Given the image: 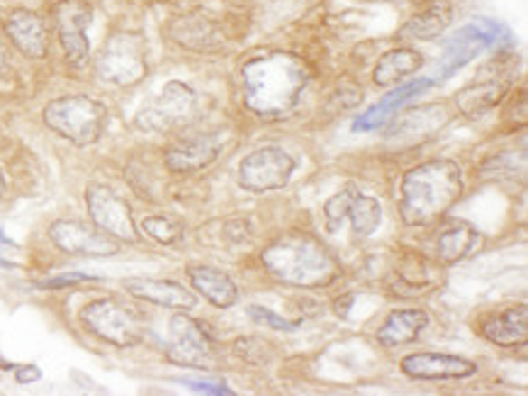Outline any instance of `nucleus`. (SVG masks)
I'll list each match as a JSON object with an SVG mask.
<instances>
[{
	"mask_svg": "<svg viewBox=\"0 0 528 396\" xmlns=\"http://www.w3.org/2000/svg\"><path fill=\"white\" fill-rule=\"evenodd\" d=\"M310 73L292 54L271 51L248 59L241 69L244 105L261 119H283L295 110Z\"/></svg>",
	"mask_w": 528,
	"mask_h": 396,
	"instance_id": "obj_1",
	"label": "nucleus"
},
{
	"mask_svg": "<svg viewBox=\"0 0 528 396\" xmlns=\"http://www.w3.org/2000/svg\"><path fill=\"white\" fill-rule=\"evenodd\" d=\"M463 195V170L456 161L433 159L409 168L402 178L400 216L407 226H429L446 216Z\"/></svg>",
	"mask_w": 528,
	"mask_h": 396,
	"instance_id": "obj_2",
	"label": "nucleus"
},
{
	"mask_svg": "<svg viewBox=\"0 0 528 396\" xmlns=\"http://www.w3.org/2000/svg\"><path fill=\"white\" fill-rule=\"evenodd\" d=\"M261 261L273 278L292 287H327L341 275L334 253L304 231L278 238L261 253Z\"/></svg>",
	"mask_w": 528,
	"mask_h": 396,
	"instance_id": "obj_3",
	"label": "nucleus"
},
{
	"mask_svg": "<svg viewBox=\"0 0 528 396\" xmlns=\"http://www.w3.org/2000/svg\"><path fill=\"white\" fill-rule=\"evenodd\" d=\"M42 119L51 132L64 136L66 142L90 146L103 136L107 107L90 96H64L44 107Z\"/></svg>",
	"mask_w": 528,
	"mask_h": 396,
	"instance_id": "obj_4",
	"label": "nucleus"
},
{
	"mask_svg": "<svg viewBox=\"0 0 528 396\" xmlns=\"http://www.w3.org/2000/svg\"><path fill=\"white\" fill-rule=\"evenodd\" d=\"M502 41H512V34H509L506 27L495 23V20H485L482 17V20L465 24L450 40L443 41L446 54L440 56L439 61V78H450L453 73L470 64L475 56H480L485 49L496 47Z\"/></svg>",
	"mask_w": 528,
	"mask_h": 396,
	"instance_id": "obj_5",
	"label": "nucleus"
},
{
	"mask_svg": "<svg viewBox=\"0 0 528 396\" xmlns=\"http://www.w3.org/2000/svg\"><path fill=\"white\" fill-rule=\"evenodd\" d=\"M324 222H327V231H331V234H338L344 226H348L353 238L366 241L375 234L383 222V207L375 198L360 195L358 190L348 188V190L337 192L334 198L327 199Z\"/></svg>",
	"mask_w": 528,
	"mask_h": 396,
	"instance_id": "obj_6",
	"label": "nucleus"
},
{
	"mask_svg": "<svg viewBox=\"0 0 528 396\" xmlns=\"http://www.w3.org/2000/svg\"><path fill=\"white\" fill-rule=\"evenodd\" d=\"M96 71L105 83L134 86L146 76V49L139 34H115L96 59Z\"/></svg>",
	"mask_w": 528,
	"mask_h": 396,
	"instance_id": "obj_7",
	"label": "nucleus"
},
{
	"mask_svg": "<svg viewBox=\"0 0 528 396\" xmlns=\"http://www.w3.org/2000/svg\"><path fill=\"white\" fill-rule=\"evenodd\" d=\"M80 324L103 343L115 348H132L142 343V324L139 318L115 299H96L80 309Z\"/></svg>",
	"mask_w": 528,
	"mask_h": 396,
	"instance_id": "obj_8",
	"label": "nucleus"
},
{
	"mask_svg": "<svg viewBox=\"0 0 528 396\" xmlns=\"http://www.w3.org/2000/svg\"><path fill=\"white\" fill-rule=\"evenodd\" d=\"M195 110H198L195 90L181 80H169L159 96L136 115V127L142 132H152V134L171 132L190 122Z\"/></svg>",
	"mask_w": 528,
	"mask_h": 396,
	"instance_id": "obj_9",
	"label": "nucleus"
},
{
	"mask_svg": "<svg viewBox=\"0 0 528 396\" xmlns=\"http://www.w3.org/2000/svg\"><path fill=\"white\" fill-rule=\"evenodd\" d=\"M295 168V159L288 151L281 146H264L248 153L239 163V185L254 195L281 190L290 182Z\"/></svg>",
	"mask_w": 528,
	"mask_h": 396,
	"instance_id": "obj_10",
	"label": "nucleus"
},
{
	"mask_svg": "<svg viewBox=\"0 0 528 396\" xmlns=\"http://www.w3.org/2000/svg\"><path fill=\"white\" fill-rule=\"evenodd\" d=\"M166 355L171 363L192 367V370H215V345L209 333L188 314H176L171 318Z\"/></svg>",
	"mask_w": 528,
	"mask_h": 396,
	"instance_id": "obj_11",
	"label": "nucleus"
},
{
	"mask_svg": "<svg viewBox=\"0 0 528 396\" xmlns=\"http://www.w3.org/2000/svg\"><path fill=\"white\" fill-rule=\"evenodd\" d=\"M86 205H88L90 222L96 224L107 236L125 241V244H136L139 231H136L134 216L125 199L107 185H88L86 190Z\"/></svg>",
	"mask_w": 528,
	"mask_h": 396,
	"instance_id": "obj_12",
	"label": "nucleus"
},
{
	"mask_svg": "<svg viewBox=\"0 0 528 396\" xmlns=\"http://www.w3.org/2000/svg\"><path fill=\"white\" fill-rule=\"evenodd\" d=\"M54 23L69 66L83 69L90 59L88 27L93 23V8L86 0H59L54 5Z\"/></svg>",
	"mask_w": 528,
	"mask_h": 396,
	"instance_id": "obj_13",
	"label": "nucleus"
},
{
	"mask_svg": "<svg viewBox=\"0 0 528 396\" xmlns=\"http://www.w3.org/2000/svg\"><path fill=\"white\" fill-rule=\"evenodd\" d=\"M509 87H512V69L505 61H492L482 69L475 83L458 93V112L470 119L482 117L505 100Z\"/></svg>",
	"mask_w": 528,
	"mask_h": 396,
	"instance_id": "obj_14",
	"label": "nucleus"
},
{
	"mask_svg": "<svg viewBox=\"0 0 528 396\" xmlns=\"http://www.w3.org/2000/svg\"><path fill=\"white\" fill-rule=\"evenodd\" d=\"M51 244L71 255H88V258H107L120 251L117 238L107 236L100 229H88L86 224L73 219H57L49 226Z\"/></svg>",
	"mask_w": 528,
	"mask_h": 396,
	"instance_id": "obj_15",
	"label": "nucleus"
},
{
	"mask_svg": "<svg viewBox=\"0 0 528 396\" xmlns=\"http://www.w3.org/2000/svg\"><path fill=\"white\" fill-rule=\"evenodd\" d=\"M402 373L412 380H465L477 374V364L449 353H412L402 360Z\"/></svg>",
	"mask_w": 528,
	"mask_h": 396,
	"instance_id": "obj_16",
	"label": "nucleus"
},
{
	"mask_svg": "<svg viewBox=\"0 0 528 396\" xmlns=\"http://www.w3.org/2000/svg\"><path fill=\"white\" fill-rule=\"evenodd\" d=\"M222 151V136L219 134H200L173 143L166 151V168L171 173H198L212 166L219 159Z\"/></svg>",
	"mask_w": 528,
	"mask_h": 396,
	"instance_id": "obj_17",
	"label": "nucleus"
},
{
	"mask_svg": "<svg viewBox=\"0 0 528 396\" xmlns=\"http://www.w3.org/2000/svg\"><path fill=\"white\" fill-rule=\"evenodd\" d=\"M449 110L443 105H421L414 110L404 112L394 127L390 129V139L397 142L400 146H414V143L424 142L429 136L449 124Z\"/></svg>",
	"mask_w": 528,
	"mask_h": 396,
	"instance_id": "obj_18",
	"label": "nucleus"
},
{
	"mask_svg": "<svg viewBox=\"0 0 528 396\" xmlns=\"http://www.w3.org/2000/svg\"><path fill=\"white\" fill-rule=\"evenodd\" d=\"M480 336L499 348H516L528 341V307L514 304L480 321Z\"/></svg>",
	"mask_w": 528,
	"mask_h": 396,
	"instance_id": "obj_19",
	"label": "nucleus"
},
{
	"mask_svg": "<svg viewBox=\"0 0 528 396\" xmlns=\"http://www.w3.org/2000/svg\"><path fill=\"white\" fill-rule=\"evenodd\" d=\"M3 30L8 34V40L17 47V51H23L24 56L30 59H44L49 51V34L47 24L37 13L32 10H13L5 23H3Z\"/></svg>",
	"mask_w": 528,
	"mask_h": 396,
	"instance_id": "obj_20",
	"label": "nucleus"
},
{
	"mask_svg": "<svg viewBox=\"0 0 528 396\" xmlns=\"http://www.w3.org/2000/svg\"><path fill=\"white\" fill-rule=\"evenodd\" d=\"M433 83H436L433 78H416L404 83V86H400L397 90H393V93H387L380 103H375L373 107H368V110L363 112V115H358V117L353 119V132H375V129H380L383 124H387V122L393 119V115H397V110H400L402 105H407L409 100H414L416 96H421L424 90L433 87Z\"/></svg>",
	"mask_w": 528,
	"mask_h": 396,
	"instance_id": "obj_21",
	"label": "nucleus"
},
{
	"mask_svg": "<svg viewBox=\"0 0 528 396\" xmlns=\"http://www.w3.org/2000/svg\"><path fill=\"white\" fill-rule=\"evenodd\" d=\"M125 290L136 299L152 301L156 307H166V309L188 311L195 309V304H198V297L190 290H185L183 285L171 282V280L129 278L125 280Z\"/></svg>",
	"mask_w": 528,
	"mask_h": 396,
	"instance_id": "obj_22",
	"label": "nucleus"
},
{
	"mask_svg": "<svg viewBox=\"0 0 528 396\" xmlns=\"http://www.w3.org/2000/svg\"><path fill=\"white\" fill-rule=\"evenodd\" d=\"M429 326L424 309H394L377 328V343L384 348H400L416 341Z\"/></svg>",
	"mask_w": 528,
	"mask_h": 396,
	"instance_id": "obj_23",
	"label": "nucleus"
},
{
	"mask_svg": "<svg viewBox=\"0 0 528 396\" xmlns=\"http://www.w3.org/2000/svg\"><path fill=\"white\" fill-rule=\"evenodd\" d=\"M450 20H453V8L449 3L446 0H433L421 13H416L414 17H409L407 23L402 24L397 37L404 41L436 40L449 27Z\"/></svg>",
	"mask_w": 528,
	"mask_h": 396,
	"instance_id": "obj_24",
	"label": "nucleus"
},
{
	"mask_svg": "<svg viewBox=\"0 0 528 396\" xmlns=\"http://www.w3.org/2000/svg\"><path fill=\"white\" fill-rule=\"evenodd\" d=\"M188 278H190L192 287L219 309H229L239 301V290L234 285V280L217 268H208V265H200V268H188Z\"/></svg>",
	"mask_w": 528,
	"mask_h": 396,
	"instance_id": "obj_25",
	"label": "nucleus"
},
{
	"mask_svg": "<svg viewBox=\"0 0 528 396\" xmlns=\"http://www.w3.org/2000/svg\"><path fill=\"white\" fill-rule=\"evenodd\" d=\"M480 246V231L468 222H453L436 238V258L446 265L465 261Z\"/></svg>",
	"mask_w": 528,
	"mask_h": 396,
	"instance_id": "obj_26",
	"label": "nucleus"
},
{
	"mask_svg": "<svg viewBox=\"0 0 528 396\" xmlns=\"http://www.w3.org/2000/svg\"><path fill=\"white\" fill-rule=\"evenodd\" d=\"M171 37L195 51H212L222 44V37L217 32V27L205 17L190 15L183 20H176L171 24Z\"/></svg>",
	"mask_w": 528,
	"mask_h": 396,
	"instance_id": "obj_27",
	"label": "nucleus"
},
{
	"mask_svg": "<svg viewBox=\"0 0 528 396\" xmlns=\"http://www.w3.org/2000/svg\"><path fill=\"white\" fill-rule=\"evenodd\" d=\"M424 66V56L414 51V49H394L380 59V64L375 66L373 80L377 86L390 87L397 86L402 78H407L412 73H416Z\"/></svg>",
	"mask_w": 528,
	"mask_h": 396,
	"instance_id": "obj_28",
	"label": "nucleus"
},
{
	"mask_svg": "<svg viewBox=\"0 0 528 396\" xmlns=\"http://www.w3.org/2000/svg\"><path fill=\"white\" fill-rule=\"evenodd\" d=\"M142 231H144L146 236H152L153 241H159L161 246H173V244H178L183 238V226L176 219L163 215L144 216Z\"/></svg>",
	"mask_w": 528,
	"mask_h": 396,
	"instance_id": "obj_29",
	"label": "nucleus"
},
{
	"mask_svg": "<svg viewBox=\"0 0 528 396\" xmlns=\"http://www.w3.org/2000/svg\"><path fill=\"white\" fill-rule=\"evenodd\" d=\"M246 314L251 317V321H256L264 328H273V331H297L302 321H290V318L278 317L273 309H265V307H256V304H251L246 309Z\"/></svg>",
	"mask_w": 528,
	"mask_h": 396,
	"instance_id": "obj_30",
	"label": "nucleus"
},
{
	"mask_svg": "<svg viewBox=\"0 0 528 396\" xmlns=\"http://www.w3.org/2000/svg\"><path fill=\"white\" fill-rule=\"evenodd\" d=\"M97 275H88V272H64V275H57V278H49L37 282L40 290H47V292H54V290H64V287L80 285V282H97Z\"/></svg>",
	"mask_w": 528,
	"mask_h": 396,
	"instance_id": "obj_31",
	"label": "nucleus"
},
{
	"mask_svg": "<svg viewBox=\"0 0 528 396\" xmlns=\"http://www.w3.org/2000/svg\"><path fill=\"white\" fill-rule=\"evenodd\" d=\"M181 384H185L192 391L198 394H215V396H232L234 391L222 382H202V380H178Z\"/></svg>",
	"mask_w": 528,
	"mask_h": 396,
	"instance_id": "obj_32",
	"label": "nucleus"
},
{
	"mask_svg": "<svg viewBox=\"0 0 528 396\" xmlns=\"http://www.w3.org/2000/svg\"><path fill=\"white\" fill-rule=\"evenodd\" d=\"M15 251H17L15 244L3 234V229H0V268H15V262L8 258V255L15 253Z\"/></svg>",
	"mask_w": 528,
	"mask_h": 396,
	"instance_id": "obj_33",
	"label": "nucleus"
},
{
	"mask_svg": "<svg viewBox=\"0 0 528 396\" xmlns=\"http://www.w3.org/2000/svg\"><path fill=\"white\" fill-rule=\"evenodd\" d=\"M15 380L17 384H30V382L42 380V370L34 364H24V367H15Z\"/></svg>",
	"mask_w": 528,
	"mask_h": 396,
	"instance_id": "obj_34",
	"label": "nucleus"
},
{
	"mask_svg": "<svg viewBox=\"0 0 528 396\" xmlns=\"http://www.w3.org/2000/svg\"><path fill=\"white\" fill-rule=\"evenodd\" d=\"M5 69H8V51H5L3 41H0V76L5 73Z\"/></svg>",
	"mask_w": 528,
	"mask_h": 396,
	"instance_id": "obj_35",
	"label": "nucleus"
},
{
	"mask_svg": "<svg viewBox=\"0 0 528 396\" xmlns=\"http://www.w3.org/2000/svg\"><path fill=\"white\" fill-rule=\"evenodd\" d=\"M17 364H13V363H8V360H5V357L0 355V370H15Z\"/></svg>",
	"mask_w": 528,
	"mask_h": 396,
	"instance_id": "obj_36",
	"label": "nucleus"
},
{
	"mask_svg": "<svg viewBox=\"0 0 528 396\" xmlns=\"http://www.w3.org/2000/svg\"><path fill=\"white\" fill-rule=\"evenodd\" d=\"M5 190H8V185H5V178H3V173H0V198L5 195Z\"/></svg>",
	"mask_w": 528,
	"mask_h": 396,
	"instance_id": "obj_37",
	"label": "nucleus"
}]
</instances>
